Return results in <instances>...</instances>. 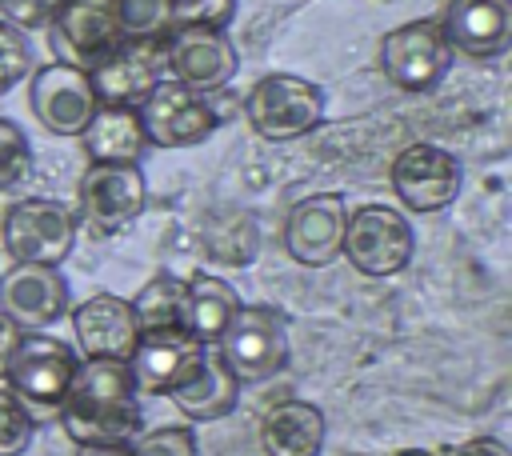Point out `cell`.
I'll return each instance as SVG.
<instances>
[{
    "instance_id": "7",
    "label": "cell",
    "mask_w": 512,
    "mask_h": 456,
    "mask_svg": "<svg viewBox=\"0 0 512 456\" xmlns=\"http://www.w3.org/2000/svg\"><path fill=\"white\" fill-rule=\"evenodd\" d=\"M216 352L236 372V380H272L288 364V320L272 304H240Z\"/></svg>"
},
{
    "instance_id": "29",
    "label": "cell",
    "mask_w": 512,
    "mask_h": 456,
    "mask_svg": "<svg viewBox=\"0 0 512 456\" xmlns=\"http://www.w3.org/2000/svg\"><path fill=\"white\" fill-rule=\"evenodd\" d=\"M28 72H32V44H28V36L0 20V96H8L20 80H28Z\"/></svg>"
},
{
    "instance_id": "33",
    "label": "cell",
    "mask_w": 512,
    "mask_h": 456,
    "mask_svg": "<svg viewBox=\"0 0 512 456\" xmlns=\"http://www.w3.org/2000/svg\"><path fill=\"white\" fill-rule=\"evenodd\" d=\"M20 344V328L0 312V376H4V368H8V356H12V348Z\"/></svg>"
},
{
    "instance_id": "8",
    "label": "cell",
    "mask_w": 512,
    "mask_h": 456,
    "mask_svg": "<svg viewBox=\"0 0 512 456\" xmlns=\"http://www.w3.org/2000/svg\"><path fill=\"white\" fill-rule=\"evenodd\" d=\"M452 68V48L436 20H408L380 40V72L400 92H432Z\"/></svg>"
},
{
    "instance_id": "27",
    "label": "cell",
    "mask_w": 512,
    "mask_h": 456,
    "mask_svg": "<svg viewBox=\"0 0 512 456\" xmlns=\"http://www.w3.org/2000/svg\"><path fill=\"white\" fill-rule=\"evenodd\" d=\"M128 452L132 456H200V444H196L192 428L164 424V428H152V432H140L136 440H128Z\"/></svg>"
},
{
    "instance_id": "13",
    "label": "cell",
    "mask_w": 512,
    "mask_h": 456,
    "mask_svg": "<svg viewBox=\"0 0 512 456\" xmlns=\"http://www.w3.org/2000/svg\"><path fill=\"white\" fill-rule=\"evenodd\" d=\"M48 40L60 64L92 72L124 36L112 0H60L48 20Z\"/></svg>"
},
{
    "instance_id": "26",
    "label": "cell",
    "mask_w": 512,
    "mask_h": 456,
    "mask_svg": "<svg viewBox=\"0 0 512 456\" xmlns=\"http://www.w3.org/2000/svg\"><path fill=\"white\" fill-rule=\"evenodd\" d=\"M32 436H36L32 412L8 388H0V456H24Z\"/></svg>"
},
{
    "instance_id": "11",
    "label": "cell",
    "mask_w": 512,
    "mask_h": 456,
    "mask_svg": "<svg viewBox=\"0 0 512 456\" xmlns=\"http://www.w3.org/2000/svg\"><path fill=\"white\" fill-rule=\"evenodd\" d=\"M136 112L148 144L156 148H192L216 132V112L204 100V92H192L168 76L136 104Z\"/></svg>"
},
{
    "instance_id": "28",
    "label": "cell",
    "mask_w": 512,
    "mask_h": 456,
    "mask_svg": "<svg viewBox=\"0 0 512 456\" xmlns=\"http://www.w3.org/2000/svg\"><path fill=\"white\" fill-rule=\"evenodd\" d=\"M32 168V144L24 136L20 124H12L8 116H0V192L16 188Z\"/></svg>"
},
{
    "instance_id": "30",
    "label": "cell",
    "mask_w": 512,
    "mask_h": 456,
    "mask_svg": "<svg viewBox=\"0 0 512 456\" xmlns=\"http://www.w3.org/2000/svg\"><path fill=\"white\" fill-rule=\"evenodd\" d=\"M60 0H0V20L16 32H40L48 28Z\"/></svg>"
},
{
    "instance_id": "21",
    "label": "cell",
    "mask_w": 512,
    "mask_h": 456,
    "mask_svg": "<svg viewBox=\"0 0 512 456\" xmlns=\"http://www.w3.org/2000/svg\"><path fill=\"white\" fill-rule=\"evenodd\" d=\"M328 420L312 400H280L260 420L264 456H320Z\"/></svg>"
},
{
    "instance_id": "3",
    "label": "cell",
    "mask_w": 512,
    "mask_h": 456,
    "mask_svg": "<svg viewBox=\"0 0 512 456\" xmlns=\"http://www.w3.org/2000/svg\"><path fill=\"white\" fill-rule=\"evenodd\" d=\"M416 252V228L400 208L388 204H360L344 220V244L340 256L360 272V276H396L408 268Z\"/></svg>"
},
{
    "instance_id": "10",
    "label": "cell",
    "mask_w": 512,
    "mask_h": 456,
    "mask_svg": "<svg viewBox=\"0 0 512 456\" xmlns=\"http://www.w3.org/2000/svg\"><path fill=\"white\" fill-rule=\"evenodd\" d=\"M388 184H392L396 200L408 212L428 216V212H440V208H448L456 200V192H460V160L440 144L416 140V144H408V148H400L392 156Z\"/></svg>"
},
{
    "instance_id": "35",
    "label": "cell",
    "mask_w": 512,
    "mask_h": 456,
    "mask_svg": "<svg viewBox=\"0 0 512 456\" xmlns=\"http://www.w3.org/2000/svg\"><path fill=\"white\" fill-rule=\"evenodd\" d=\"M392 456H436V452H428V448H400V452H392Z\"/></svg>"
},
{
    "instance_id": "2",
    "label": "cell",
    "mask_w": 512,
    "mask_h": 456,
    "mask_svg": "<svg viewBox=\"0 0 512 456\" xmlns=\"http://www.w3.org/2000/svg\"><path fill=\"white\" fill-rule=\"evenodd\" d=\"M244 116L268 144L300 140L324 120V88L292 72L260 76L244 96Z\"/></svg>"
},
{
    "instance_id": "6",
    "label": "cell",
    "mask_w": 512,
    "mask_h": 456,
    "mask_svg": "<svg viewBox=\"0 0 512 456\" xmlns=\"http://www.w3.org/2000/svg\"><path fill=\"white\" fill-rule=\"evenodd\" d=\"M164 68H168V80L192 92H216L232 84L240 60H236V44L228 40V28L176 20L164 36Z\"/></svg>"
},
{
    "instance_id": "14",
    "label": "cell",
    "mask_w": 512,
    "mask_h": 456,
    "mask_svg": "<svg viewBox=\"0 0 512 456\" xmlns=\"http://www.w3.org/2000/svg\"><path fill=\"white\" fill-rule=\"evenodd\" d=\"M344 220H348L344 192H312V196L296 200L280 228L284 252L304 268H328L340 256Z\"/></svg>"
},
{
    "instance_id": "9",
    "label": "cell",
    "mask_w": 512,
    "mask_h": 456,
    "mask_svg": "<svg viewBox=\"0 0 512 456\" xmlns=\"http://www.w3.org/2000/svg\"><path fill=\"white\" fill-rule=\"evenodd\" d=\"M28 108L36 116V124L52 136H80L92 120V112L100 108L92 76L84 68L72 64H40L28 72Z\"/></svg>"
},
{
    "instance_id": "19",
    "label": "cell",
    "mask_w": 512,
    "mask_h": 456,
    "mask_svg": "<svg viewBox=\"0 0 512 456\" xmlns=\"http://www.w3.org/2000/svg\"><path fill=\"white\" fill-rule=\"evenodd\" d=\"M448 48L472 60L504 56L512 44V4L508 0H448L436 20Z\"/></svg>"
},
{
    "instance_id": "18",
    "label": "cell",
    "mask_w": 512,
    "mask_h": 456,
    "mask_svg": "<svg viewBox=\"0 0 512 456\" xmlns=\"http://www.w3.org/2000/svg\"><path fill=\"white\" fill-rule=\"evenodd\" d=\"M72 336L84 360H128L140 340V324L124 296L96 292L72 308Z\"/></svg>"
},
{
    "instance_id": "32",
    "label": "cell",
    "mask_w": 512,
    "mask_h": 456,
    "mask_svg": "<svg viewBox=\"0 0 512 456\" xmlns=\"http://www.w3.org/2000/svg\"><path fill=\"white\" fill-rule=\"evenodd\" d=\"M444 456H512V452H508V444L496 440V436H472V440L448 448Z\"/></svg>"
},
{
    "instance_id": "25",
    "label": "cell",
    "mask_w": 512,
    "mask_h": 456,
    "mask_svg": "<svg viewBox=\"0 0 512 456\" xmlns=\"http://www.w3.org/2000/svg\"><path fill=\"white\" fill-rule=\"evenodd\" d=\"M124 40H164L176 24V0H112Z\"/></svg>"
},
{
    "instance_id": "12",
    "label": "cell",
    "mask_w": 512,
    "mask_h": 456,
    "mask_svg": "<svg viewBox=\"0 0 512 456\" xmlns=\"http://www.w3.org/2000/svg\"><path fill=\"white\" fill-rule=\"evenodd\" d=\"M148 204V180L140 172V164H88L80 176V220L100 232L112 236L120 228H128L132 220H140Z\"/></svg>"
},
{
    "instance_id": "31",
    "label": "cell",
    "mask_w": 512,
    "mask_h": 456,
    "mask_svg": "<svg viewBox=\"0 0 512 456\" xmlns=\"http://www.w3.org/2000/svg\"><path fill=\"white\" fill-rule=\"evenodd\" d=\"M236 16V0H184L176 4V20H196L212 28H228Z\"/></svg>"
},
{
    "instance_id": "34",
    "label": "cell",
    "mask_w": 512,
    "mask_h": 456,
    "mask_svg": "<svg viewBox=\"0 0 512 456\" xmlns=\"http://www.w3.org/2000/svg\"><path fill=\"white\" fill-rule=\"evenodd\" d=\"M76 456H132L128 444H76Z\"/></svg>"
},
{
    "instance_id": "23",
    "label": "cell",
    "mask_w": 512,
    "mask_h": 456,
    "mask_svg": "<svg viewBox=\"0 0 512 456\" xmlns=\"http://www.w3.org/2000/svg\"><path fill=\"white\" fill-rule=\"evenodd\" d=\"M240 312V296L232 284H224L212 272H192L184 280V296H180V328L196 340V344H216L224 336V328L232 324V316Z\"/></svg>"
},
{
    "instance_id": "24",
    "label": "cell",
    "mask_w": 512,
    "mask_h": 456,
    "mask_svg": "<svg viewBox=\"0 0 512 456\" xmlns=\"http://www.w3.org/2000/svg\"><path fill=\"white\" fill-rule=\"evenodd\" d=\"M180 296H184V280L172 272H156L128 304L132 316L140 324V332H156V328H180Z\"/></svg>"
},
{
    "instance_id": "4",
    "label": "cell",
    "mask_w": 512,
    "mask_h": 456,
    "mask_svg": "<svg viewBox=\"0 0 512 456\" xmlns=\"http://www.w3.org/2000/svg\"><path fill=\"white\" fill-rule=\"evenodd\" d=\"M76 364L80 356L64 340L48 332H20V344L12 348L0 380L28 412H56L72 384Z\"/></svg>"
},
{
    "instance_id": "22",
    "label": "cell",
    "mask_w": 512,
    "mask_h": 456,
    "mask_svg": "<svg viewBox=\"0 0 512 456\" xmlns=\"http://www.w3.org/2000/svg\"><path fill=\"white\" fill-rule=\"evenodd\" d=\"M88 164H136L148 148L140 112L132 104H100L80 132Z\"/></svg>"
},
{
    "instance_id": "15",
    "label": "cell",
    "mask_w": 512,
    "mask_h": 456,
    "mask_svg": "<svg viewBox=\"0 0 512 456\" xmlns=\"http://www.w3.org/2000/svg\"><path fill=\"white\" fill-rule=\"evenodd\" d=\"M0 312L20 332H44L68 312V280L44 264H12L0 272Z\"/></svg>"
},
{
    "instance_id": "16",
    "label": "cell",
    "mask_w": 512,
    "mask_h": 456,
    "mask_svg": "<svg viewBox=\"0 0 512 456\" xmlns=\"http://www.w3.org/2000/svg\"><path fill=\"white\" fill-rule=\"evenodd\" d=\"M100 104H140L164 76V40H120L92 72Z\"/></svg>"
},
{
    "instance_id": "20",
    "label": "cell",
    "mask_w": 512,
    "mask_h": 456,
    "mask_svg": "<svg viewBox=\"0 0 512 456\" xmlns=\"http://www.w3.org/2000/svg\"><path fill=\"white\" fill-rule=\"evenodd\" d=\"M168 400L176 404V412H184L192 424H208L220 420L236 408L240 400V380L236 372L224 364V356L216 352V344H208L200 352V364L188 372V380L180 388L168 392Z\"/></svg>"
},
{
    "instance_id": "17",
    "label": "cell",
    "mask_w": 512,
    "mask_h": 456,
    "mask_svg": "<svg viewBox=\"0 0 512 456\" xmlns=\"http://www.w3.org/2000/svg\"><path fill=\"white\" fill-rule=\"evenodd\" d=\"M200 352H204V344H196L184 328L140 332V340L128 356V372H132L136 392L140 396H168L200 364Z\"/></svg>"
},
{
    "instance_id": "36",
    "label": "cell",
    "mask_w": 512,
    "mask_h": 456,
    "mask_svg": "<svg viewBox=\"0 0 512 456\" xmlns=\"http://www.w3.org/2000/svg\"><path fill=\"white\" fill-rule=\"evenodd\" d=\"M176 4H184V0H176Z\"/></svg>"
},
{
    "instance_id": "1",
    "label": "cell",
    "mask_w": 512,
    "mask_h": 456,
    "mask_svg": "<svg viewBox=\"0 0 512 456\" xmlns=\"http://www.w3.org/2000/svg\"><path fill=\"white\" fill-rule=\"evenodd\" d=\"M72 444H128L140 436V392L128 360H80L56 408Z\"/></svg>"
},
{
    "instance_id": "5",
    "label": "cell",
    "mask_w": 512,
    "mask_h": 456,
    "mask_svg": "<svg viewBox=\"0 0 512 456\" xmlns=\"http://www.w3.org/2000/svg\"><path fill=\"white\" fill-rule=\"evenodd\" d=\"M0 240L12 264H44L60 268L76 244V216L68 204L52 196L16 200L0 220Z\"/></svg>"
}]
</instances>
